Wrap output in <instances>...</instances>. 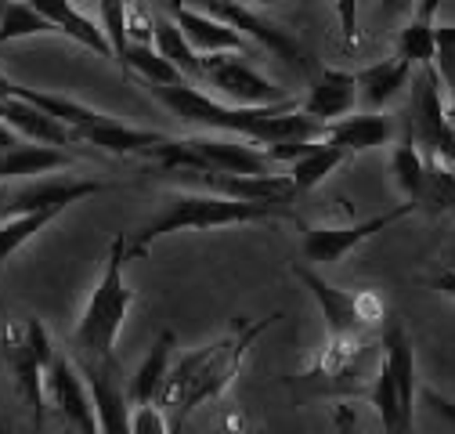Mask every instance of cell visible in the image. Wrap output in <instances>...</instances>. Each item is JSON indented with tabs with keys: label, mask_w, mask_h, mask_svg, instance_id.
Listing matches in <instances>:
<instances>
[{
	"label": "cell",
	"mask_w": 455,
	"mask_h": 434,
	"mask_svg": "<svg viewBox=\"0 0 455 434\" xmlns=\"http://www.w3.org/2000/svg\"><path fill=\"white\" fill-rule=\"evenodd\" d=\"M152 98L166 105L181 124L239 134L257 145H278V141H315L325 138V124L307 117L297 98H282L271 105H232L224 98H210L192 80L185 84H148Z\"/></svg>",
	"instance_id": "obj_1"
},
{
	"label": "cell",
	"mask_w": 455,
	"mask_h": 434,
	"mask_svg": "<svg viewBox=\"0 0 455 434\" xmlns=\"http://www.w3.org/2000/svg\"><path fill=\"white\" fill-rule=\"evenodd\" d=\"M278 318L282 315L275 311V315L257 318V322H239L228 337H220L206 348H196V351L181 355L174 366H170V373L163 380V391L156 398L163 406V413H170V427L185 423L188 413L199 409L203 402L224 395L228 384L235 380V373L243 369V358L253 348V341Z\"/></svg>",
	"instance_id": "obj_2"
},
{
	"label": "cell",
	"mask_w": 455,
	"mask_h": 434,
	"mask_svg": "<svg viewBox=\"0 0 455 434\" xmlns=\"http://www.w3.org/2000/svg\"><path fill=\"white\" fill-rule=\"evenodd\" d=\"M260 221H297L286 203H250L217 192H174L163 199V210L131 236V257H145L148 246L170 232H203V229H228V225H260Z\"/></svg>",
	"instance_id": "obj_3"
},
{
	"label": "cell",
	"mask_w": 455,
	"mask_h": 434,
	"mask_svg": "<svg viewBox=\"0 0 455 434\" xmlns=\"http://www.w3.org/2000/svg\"><path fill=\"white\" fill-rule=\"evenodd\" d=\"M131 261V236L116 232L105 253V271L73 330V348L80 351V358L91 362H112V348L124 330V318L134 304V290L124 279V268Z\"/></svg>",
	"instance_id": "obj_4"
},
{
	"label": "cell",
	"mask_w": 455,
	"mask_h": 434,
	"mask_svg": "<svg viewBox=\"0 0 455 434\" xmlns=\"http://www.w3.org/2000/svg\"><path fill=\"white\" fill-rule=\"evenodd\" d=\"M0 348H4V358L12 366L15 388L26 398V406L33 409L36 427L44 423V406H47V391H44V376L51 358L59 355L51 348V337L44 330L40 318H22V322H8L4 334H0Z\"/></svg>",
	"instance_id": "obj_5"
},
{
	"label": "cell",
	"mask_w": 455,
	"mask_h": 434,
	"mask_svg": "<svg viewBox=\"0 0 455 434\" xmlns=\"http://www.w3.org/2000/svg\"><path fill=\"white\" fill-rule=\"evenodd\" d=\"M293 276L307 286V293H311L315 304L322 308L332 341H358V337L365 334V326L379 318V304H376V297H369V293L336 290L332 283H325L318 271L307 268V264H293Z\"/></svg>",
	"instance_id": "obj_6"
},
{
	"label": "cell",
	"mask_w": 455,
	"mask_h": 434,
	"mask_svg": "<svg viewBox=\"0 0 455 434\" xmlns=\"http://www.w3.org/2000/svg\"><path fill=\"white\" fill-rule=\"evenodd\" d=\"M239 51H217V54H203V84L213 87L224 101L232 105H271L290 98L282 87H275L267 76H260L253 66L235 59Z\"/></svg>",
	"instance_id": "obj_7"
},
{
	"label": "cell",
	"mask_w": 455,
	"mask_h": 434,
	"mask_svg": "<svg viewBox=\"0 0 455 434\" xmlns=\"http://www.w3.org/2000/svg\"><path fill=\"white\" fill-rule=\"evenodd\" d=\"M419 206L409 199V203H397L394 210H383L376 217H365V221H355V225H339V229H307L304 232V257L311 264H336L344 261L355 246H362L365 239H372L376 232H387L390 225H397L402 217L416 213Z\"/></svg>",
	"instance_id": "obj_8"
},
{
	"label": "cell",
	"mask_w": 455,
	"mask_h": 434,
	"mask_svg": "<svg viewBox=\"0 0 455 434\" xmlns=\"http://www.w3.org/2000/svg\"><path fill=\"white\" fill-rule=\"evenodd\" d=\"M181 4L199 8V12H206V15L220 19V22H228L232 29L246 33L257 47H264V51L278 54L282 62H290V66H304V51H300V44H297L286 29H278V26H271L267 19H260L250 4H243V0H181Z\"/></svg>",
	"instance_id": "obj_9"
},
{
	"label": "cell",
	"mask_w": 455,
	"mask_h": 434,
	"mask_svg": "<svg viewBox=\"0 0 455 434\" xmlns=\"http://www.w3.org/2000/svg\"><path fill=\"white\" fill-rule=\"evenodd\" d=\"M44 391H47V402L66 416V423L94 434L101 430L98 427V413H94V398H91V388H87V376L80 369V362L66 358V355H54L51 366H47V376H44Z\"/></svg>",
	"instance_id": "obj_10"
},
{
	"label": "cell",
	"mask_w": 455,
	"mask_h": 434,
	"mask_svg": "<svg viewBox=\"0 0 455 434\" xmlns=\"http://www.w3.org/2000/svg\"><path fill=\"white\" fill-rule=\"evenodd\" d=\"M98 192H108V185L87 181V178H36V181L12 189L4 210H0V221H4V217H15V213H29V210H47V206L69 210L73 203L98 196Z\"/></svg>",
	"instance_id": "obj_11"
},
{
	"label": "cell",
	"mask_w": 455,
	"mask_h": 434,
	"mask_svg": "<svg viewBox=\"0 0 455 434\" xmlns=\"http://www.w3.org/2000/svg\"><path fill=\"white\" fill-rule=\"evenodd\" d=\"M355 101H358V73H347V69H322V73L311 80V87H307L300 108H304L307 117L322 120V124H332V120H339V117L355 113Z\"/></svg>",
	"instance_id": "obj_12"
},
{
	"label": "cell",
	"mask_w": 455,
	"mask_h": 434,
	"mask_svg": "<svg viewBox=\"0 0 455 434\" xmlns=\"http://www.w3.org/2000/svg\"><path fill=\"white\" fill-rule=\"evenodd\" d=\"M0 120H4L12 131H19L29 141H44V145H76V131L69 124H62L59 117H51L47 108L26 101V98H0Z\"/></svg>",
	"instance_id": "obj_13"
},
{
	"label": "cell",
	"mask_w": 455,
	"mask_h": 434,
	"mask_svg": "<svg viewBox=\"0 0 455 434\" xmlns=\"http://www.w3.org/2000/svg\"><path fill=\"white\" fill-rule=\"evenodd\" d=\"M80 369L87 376V388L94 398V413H98V427L108 434H124L131 430V409H127V395L112 376V362H91L80 358Z\"/></svg>",
	"instance_id": "obj_14"
},
{
	"label": "cell",
	"mask_w": 455,
	"mask_h": 434,
	"mask_svg": "<svg viewBox=\"0 0 455 434\" xmlns=\"http://www.w3.org/2000/svg\"><path fill=\"white\" fill-rule=\"evenodd\" d=\"M170 15H174V22L185 29V36L192 40V47L199 54H217V51H246L253 40L239 29H232L228 22L199 12V8H188L181 4V0H174V8H170Z\"/></svg>",
	"instance_id": "obj_15"
},
{
	"label": "cell",
	"mask_w": 455,
	"mask_h": 434,
	"mask_svg": "<svg viewBox=\"0 0 455 434\" xmlns=\"http://www.w3.org/2000/svg\"><path fill=\"white\" fill-rule=\"evenodd\" d=\"M76 138L87 141V145H94V149H105L112 156H145V159L166 141V134H159V131L131 127V124H120V120H112V117H101L98 124L80 127Z\"/></svg>",
	"instance_id": "obj_16"
},
{
	"label": "cell",
	"mask_w": 455,
	"mask_h": 434,
	"mask_svg": "<svg viewBox=\"0 0 455 434\" xmlns=\"http://www.w3.org/2000/svg\"><path fill=\"white\" fill-rule=\"evenodd\" d=\"M29 4H33L36 12H44L54 26H59V36H69V40H76L80 47H87V51L101 54V59L116 62V51H112V44H108V36H105V26L91 22V19L73 4V0H29Z\"/></svg>",
	"instance_id": "obj_17"
},
{
	"label": "cell",
	"mask_w": 455,
	"mask_h": 434,
	"mask_svg": "<svg viewBox=\"0 0 455 434\" xmlns=\"http://www.w3.org/2000/svg\"><path fill=\"white\" fill-rule=\"evenodd\" d=\"M325 138L332 145H339L347 156H358V152H369V149H379L394 138V120L390 117H379V113H362V117H339L332 124H325Z\"/></svg>",
	"instance_id": "obj_18"
},
{
	"label": "cell",
	"mask_w": 455,
	"mask_h": 434,
	"mask_svg": "<svg viewBox=\"0 0 455 434\" xmlns=\"http://www.w3.org/2000/svg\"><path fill=\"white\" fill-rule=\"evenodd\" d=\"M412 80V62L394 54V59H383L376 66H365L358 73V98L362 105H369L372 113H379L383 105H390L397 94H402Z\"/></svg>",
	"instance_id": "obj_19"
},
{
	"label": "cell",
	"mask_w": 455,
	"mask_h": 434,
	"mask_svg": "<svg viewBox=\"0 0 455 434\" xmlns=\"http://www.w3.org/2000/svg\"><path fill=\"white\" fill-rule=\"evenodd\" d=\"M73 167V156L59 145H15L0 152V181H19V178H40L51 171Z\"/></svg>",
	"instance_id": "obj_20"
},
{
	"label": "cell",
	"mask_w": 455,
	"mask_h": 434,
	"mask_svg": "<svg viewBox=\"0 0 455 434\" xmlns=\"http://www.w3.org/2000/svg\"><path fill=\"white\" fill-rule=\"evenodd\" d=\"M170 366H174V330H163V334L156 337L152 351L145 355L141 369H138L134 380H131V398H134V406H145V402H156V398H159Z\"/></svg>",
	"instance_id": "obj_21"
},
{
	"label": "cell",
	"mask_w": 455,
	"mask_h": 434,
	"mask_svg": "<svg viewBox=\"0 0 455 434\" xmlns=\"http://www.w3.org/2000/svg\"><path fill=\"white\" fill-rule=\"evenodd\" d=\"M152 44H156L192 84H203V54L192 47V40H188L185 29L174 22V15H170V19H163V15L152 19Z\"/></svg>",
	"instance_id": "obj_22"
},
{
	"label": "cell",
	"mask_w": 455,
	"mask_h": 434,
	"mask_svg": "<svg viewBox=\"0 0 455 434\" xmlns=\"http://www.w3.org/2000/svg\"><path fill=\"white\" fill-rule=\"evenodd\" d=\"M344 159H347L344 149L332 145L329 138H322L311 152H304L297 163H290V178H293L297 192H311V189H318V185H322Z\"/></svg>",
	"instance_id": "obj_23"
},
{
	"label": "cell",
	"mask_w": 455,
	"mask_h": 434,
	"mask_svg": "<svg viewBox=\"0 0 455 434\" xmlns=\"http://www.w3.org/2000/svg\"><path fill=\"white\" fill-rule=\"evenodd\" d=\"M47 33H59L44 12H36L29 0H12V4L0 12V47L15 44V40H29V36H47Z\"/></svg>",
	"instance_id": "obj_24"
},
{
	"label": "cell",
	"mask_w": 455,
	"mask_h": 434,
	"mask_svg": "<svg viewBox=\"0 0 455 434\" xmlns=\"http://www.w3.org/2000/svg\"><path fill=\"white\" fill-rule=\"evenodd\" d=\"M416 206L427 213H448L455 210V167L437 156H427V178L416 196Z\"/></svg>",
	"instance_id": "obj_25"
},
{
	"label": "cell",
	"mask_w": 455,
	"mask_h": 434,
	"mask_svg": "<svg viewBox=\"0 0 455 434\" xmlns=\"http://www.w3.org/2000/svg\"><path fill=\"white\" fill-rule=\"evenodd\" d=\"M124 69H134L145 84H185L188 80L159 47L141 44V40H131V47L124 54Z\"/></svg>",
	"instance_id": "obj_26"
},
{
	"label": "cell",
	"mask_w": 455,
	"mask_h": 434,
	"mask_svg": "<svg viewBox=\"0 0 455 434\" xmlns=\"http://www.w3.org/2000/svg\"><path fill=\"white\" fill-rule=\"evenodd\" d=\"M59 213H62L59 206H47V210H29V213L4 217V221H0V261H8L19 246H26V243H29L40 229H47Z\"/></svg>",
	"instance_id": "obj_27"
},
{
	"label": "cell",
	"mask_w": 455,
	"mask_h": 434,
	"mask_svg": "<svg viewBox=\"0 0 455 434\" xmlns=\"http://www.w3.org/2000/svg\"><path fill=\"white\" fill-rule=\"evenodd\" d=\"M390 171L402 185V192L416 203L419 189H423V178H427V152L412 141V138H402V145H394V156H390Z\"/></svg>",
	"instance_id": "obj_28"
},
{
	"label": "cell",
	"mask_w": 455,
	"mask_h": 434,
	"mask_svg": "<svg viewBox=\"0 0 455 434\" xmlns=\"http://www.w3.org/2000/svg\"><path fill=\"white\" fill-rule=\"evenodd\" d=\"M141 4L138 0H98V12H101V26H105V36L116 51V62L124 66V54L131 47V19Z\"/></svg>",
	"instance_id": "obj_29"
},
{
	"label": "cell",
	"mask_w": 455,
	"mask_h": 434,
	"mask_svg": "<svg viewBox=\"0 0 455 434\" xmlns=\"http://www.w3.org/2000/svg\"><path fill=\"white\" fill-rule=\"evenodd\" d=\"M397 54L412 66H434V19L412 15L409 26L397 33Z\"/></svg>",
	"instance_id": "obj_30"
},
{
	"label": "cell",
	"mask_w": 455,
	"mask_h": 434,
	"mask_svg": "<svg viewBox=\"0 0 455 434\" xmlns=\"http://www.w3.org/2000/svg\"><path fill=\"white\" fill-rule=\"evenodd\" d=\"M434 69L441 76L444 94H455V26L434 22Z\"/></svg>",
	"instance_id": "obj_31"
},
{
	"label": "cell",
	"mask_w": 455,
	"mask_h": 434,
	"mask_svg": "<svg viewBox=\"0 0 455 434\" xmlns=\"http://www.w3.org/2000/svg\"><path fill=\"white\" fill-rule=\"evenodd\" d=\"M131 430L134 434H163V430H170V420L163 416V406L159 402H145V406H134Z\"/></svg>",
	"instance_id": "obj_32"
},
{
	"label": "cell",
	"mask_w": 455,
	"mask_h": 434,
	"mask_svg": "<svg viewBox=\"0 0 455 434\" xmlns=\"http://www.w3.org/2000/svg\"><path fill=\"white\" fill-rule=\"evenodd\" d=\"M336 19H339L344 47H358V40H362V33H358V0H336Z\"/></svg>",
	"instance_id": "obj_33"
},
{
	"label": "cell",
	"mask_w": 455,
	"mask_h": 434,
	"mask_svg": "<svg viewBox=\"0 0 455 434\" xmlns=\"http://www.w3.org/2000/svg\"><path fill=\"white\" fill-rule=\"evenodd\" d=\"M423 402L430 406L434 416H441V420H448V423L455 427V398H451V395H441V391L427 388V391H423Z\"/></svg>",
	"instance_id": "obj_34"
},
{
	"label": "cell",
	"mask_w": 455,
	"mask_h": 434,
	"mask_svg": "<svg viewBox=\"0 0 455 434\" xmlns=\"http://www.w3.org/2000/svg\"><path fill=\"white\" fill-rule=\"evenodd\" d=\"M416 8V0H383V15H405V12H412Z\"/></svg>",
	"instance_id": "obj_35"
},
{
	"label": "cell",
	"mask_w": 455,
	"mask_h": 434,
	"mask_svg": "<svg viewBox=\"0 0 455 434\" xmlns=\"http://www.w3.org/2000/svg\"><path fill=\"white\" fill-rule=\"evenodd\" d=\"M434 286H437L441 293H448V297H455V268H451V271H441V276L434 279Z\"/></svg>",
	"instance_id": "obj_36"
},
{
	"label": "cell",
	"mask_w": 455,
	"mask_h": 434,
	"mask_svg": "<svg viewBox=\"0 0 455 434\" xmlns=\"http://www.w3.org/2000/svg\"><path fill=\"white\" fill-rule=\"evenodd\" d=\"M437 4H441V0H416L412 15H419V19H434V15H437Z\"/></svg>",
	"instance_id": "obj_37"
},
{
	"label": "cell",
	"mask_w": 455,
	"mask_h": 434,
	"mask_svg": "<svg viewBox=\"0 0 455 434\" xmlns=\"http://www.w3.org/2000/svg\"><path fill=\"white\" fill-rule=\"evenodd\" d=\"M15 87H19V84H15L12 76L0 73V98H15Z\"/></svg>",
	"instance_id": "obj_38"
},
{
	"label": "cell",
	"mask_w": 455,
	"mask_h": 434,
	"mask_svg": "<svg viewBox=\"0 0 455 434\" xmlns=\"http://www.w3.org/2000/svg\"><path fill=\"white\" fill-rule=\"evenodd\" d=\"M8 196H12V185H8V181H0V210H4V203H8Z\"/></svg>",
	"instance_id": "obj_39"
},
{
	"label": "cell",
	"mask_w": 455,
	"mask_h": 434,
	"mask_svg": "<svg viewBox=\"0 0 455 434\" xmlns=\"http://www.w3.org/2000/svg\"><path fill=\"white\" fill-rule=\"evenodd\" d=\"M243 4H250V8H260V4H278V0H243Z\"/></svg>",
	"instance_id": "obj_40"
},
{
	"label": "cell",
	"mask_w": 455,
	"mask_h": 434,
	"mask_svg": "<svg viewBox=\"0 0 455 434\" xmlns=\"http://www.w3.org/2000/svg\"><path fill=\"white\" fill-rule=\"evenodd\" d=\"M448 120H451V127H455V94H451V101H448Z\"/></svg>",
	"instance_id": "obj_41"
},
{
	"label": "cell",
	"mask_w": 455,
	"mask_h": 434,
	"mask_svg": "<svg viewBox=\"0 0 455 434\" xmlns=\"http://www.w3.org/2000/svg\"><path fill=\"white\" fill-rule=\"evenodd\" d=\"M8 4H12V0H0V12H4V8H8Z\"/></svg>",
	"instance_id": "obj_42"
}]
</instances>
